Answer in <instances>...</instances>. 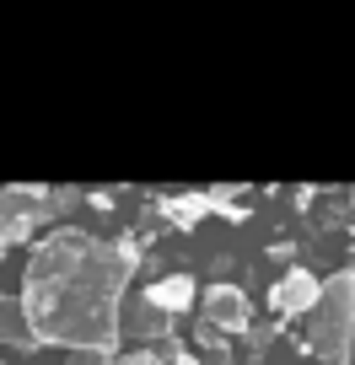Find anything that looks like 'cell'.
I'll return each mask as SVG.
<instances>
[{
  "label": "cell",
  "mask_w": 355,
  "mask_h": 365,
  "mask_svg": "<svg viewBox=\"0 0 355 365\" xmlns=\"http://www.w3.org/2000/svg\"><path fill=\"white\" fill-rule=\"evenodd\" d=\"M135 252L92 237L54 231L38 242L22 274V317L33 344H70L81 354H108L119 339V296H124Z\"/></svg>",
  "instance_id": "cell-1"
},
{
  "label": "cell",
  "mask_w": 355,
  "mask_h": 365,
  "mask_svg": "<svg viewBox=\"0 0 355 365\" xmlns=\"http://www.w3.org/2000/svg\"><path fill=\"white\" fill-rule=\"evenodd\" d=\"M108 365H172V354H119Z\"/></svg>",
  "instance_id": "cell-8"
},
{
  "label": "cell",
  "mask_w": 355,
  "mask_h": 365,
  "mask_svg": "<svg viewBox=\"0 0 355 365\" xmlns=\"http://www.w3.org/2000/svg\"><path fill=\"white\" fill-rule=\"evenodd\" d=\"M194 301V279L189 274H172V279H156L151 285V307H161V312H178V307H189Z\"/></svg>",
  "instance_id": "cell-6"
},
{
  "label": "cell",
  "mask_w": 355,
  "mask_h": 365,
  "mask_svg": "<svg viewBox=\"0 0 355 365\" xmlns=\"http://www.w3.org/2000/svg\"><path fill=\"white\" fill-rule=\"evenodd\" d=\"M70 365H108V360H103V354H76Z\"/></svg>",
  "instance_id": "cell-9"
},
{
  "label": "cell",
  "mask_w": 355,
  "mask_h": 365,
  "mask_svg": "<svg viewBox=\"0 0 355 365\" xmlns=\"http://www.w3.org/2000/svg\"><path fill=\"white\" fill-rule=\"evenodd\" d=\"M172 365H199V360H194V354H172Z\"/></svg>",
  "instance_id": "cell-10"
},
{
  "label": "cell",
  "mask_w": 355,
  "mask_h": 365,
  "mask_svg": "<svg viewBox=\"0 0 355 365\" xmlns=\"http://www.w3.org/2000/svg\"><path fill=\"white\" fill-rule=\"evenodd\" d=\"M350 339H355V274H334L318 285L312 301V328H307V349L323 365H344L350 360Z\"/></svg>",
  "instance_id": "cell-2"
},
{
  "label": "cell",
  "mask_w": 355,
  "mask_h": 365,
  "mask_svg": "<svg viewBox=\"0 0 355 365\" xmlns=\"http://www.w3.org/2000/svg\"><path fill=\"white\" fill-rule=\"evenodd\" d=\"M205 312H210V322H221V328H231V333L248 328V301H242V290H231V285L205 290Z\"/></svg>",
  "instance_id": "cell-4"
},
{
  "label": "cell",
  "mask_w": 355,
  "mask_h": 365,
  "mask_svg": "<svg viewBox=\"0 0 355 365\" xmlns=\"http://www.w3.org/2000/svg\"><path fill=\"white\" fill-rule=\"evenodd\" d=\"M312 301H318V279H312L307 269H291L286 279H280V285L269 290V307H275L280 317H296V312H312Z\"/></svg>",
  "instance_id": "cell-3"
},
{
  "label": "cell",
  "mask_w": 355,
  "mask_h": 365,
  "mask_svg": "<svg viewBox=\"0 0 355 365\" xmlns=\"http://www.w3.org/2000/svg\"><path fill=\"white\" fill-rule=\"evenodd\" d=\"M33 220H38V210L27 205V199H0V242L27 237V231H33Z\"/></svg>",
  "instance_id": "cell-5"
},
{
  "label": "cell",
  "mask_w": 355,
  "mask_h": 365,
  "mask_svg": "<svg viewBox=\"0 0 355 365\" xmlns=\"http://www.w3.org/2000/svg\"><path fill=\"white\" fill-rule=\"evenodd\" d=\"M0 333L16 339V344H33V328H27V317H22V301H16V307H0Z\"/></svg>",
  "instance_id": "cell-7"
}]
</instances>
